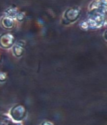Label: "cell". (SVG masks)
<instances>
[{
    "label": "cell",
    "mask_w": 107,
    "mask_h": 125,
    "mask_svg": "<svg viewBox=\"0 0 107 125\" xmlns=\"http://www.w3.org/2000/svg\"><path fill=\"white\" fill-rule=\"evenodd\" d=\"M105 38L107 40V31L105 32Z\"/></svg>",
    "instance_id": "obj_3"
},
{
    "label": "cell",
    "mask_w": 107,
    "mask_h": 125,
    "mask_svg": "<svg viewBox=\"0 0 107 125\" xmlns=\"http://www.w3.org/2000/svg\"><path fill=\"white\" fill-rule=\"evenodd\" d=\"M66 18L70 21H74L79 16V11L75 8L68 9L66 13Z\"/></svg>",
    "instance_id": "obj_1"
},
{
    "label": "cell",
    "mask_w": 107,
    "mask_h": 125,
    "mask_svg": "<svg viewBox=\"0 0 107 125\" xmlns=\"http://www.w3.org/2000/svg\"><path fill=\"white\" fill-rule=\"evenodd\" d=\"M105 21H106V22L107 23V14L105 15Z\"/></svg>",
    "instance_id": "obj_2"
}]
</instances>
